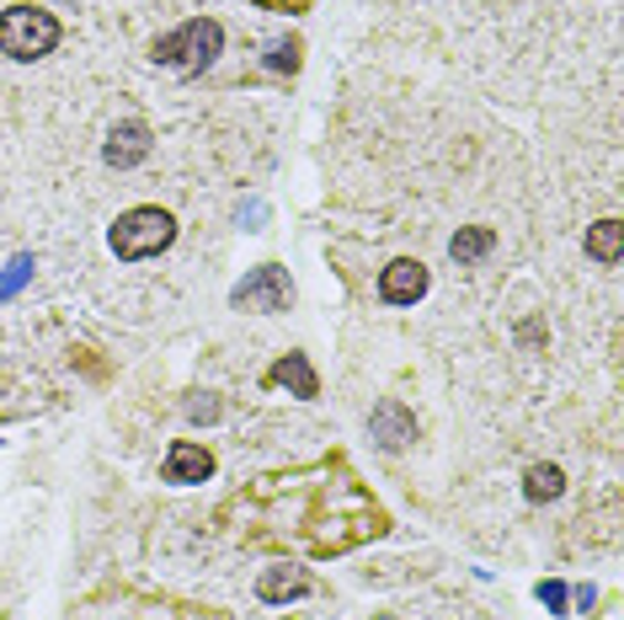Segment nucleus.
<instances>
[{"label": "nucleus", "instance_id": "1", "mask_svg": "<svg viewBox=\"0 0 624 620\" xmlns=\"http://www.w3.org/2000/svg\"><path fill=\"white\" fill-rule=\"evenodd\" d=\"M54 43H60V17L54 11H43V6H11V11H0V54L6 60H43V54H54Z\"/></svg>", "mask_w": 624, "mask_h": 620}, {"label": "nucleus", "instance_id": "2", "mask_svg": "<svg viewBox=\"0 0 624 620\" xmlns=\"http://www.w3.org/2000/svg\"><path fill=\"white\" fill-rule=\"evenodd\" d=\"M177 241V219L166 209H128V215L113 225V251L123 262H139V257H155Z\"/></svg>", "mask_w": 624, "mask_h": 620}, {"label": "nucleus", "instance_id": "3", "mask_svg": "<svg viewBox=\"0 0 624 620\" xmlns=\"http://www.w3.org/2000/svg\"><path fill=\"white\" fill-rule=\"evenodd\" d=\"M219 43H225V32H219V22H208V17H193L187 28H177L171 38H160L155 43V60L171 64V70H181V75H198L214 54H219Z\"/></svg>", "mask_w": 624, "mask_h": 620}, {"label": "nucleus", "instance_id": "4", "mask_svg": "<svg viewBox=\"0 0 624 620\" xmlns=\"http://www.w3.org/2000/svg\"><path fill=\"white\" fill-rule=\"evenodd\" d=\"M289 300H294V289H289V273H283V268H257V273L236 289L240 310H289Z\"/></svg>", "mask_w": 624, "mask_h": 620}, {"label": "nucleus", "instance_id": "5", "mask_svg": "<svg viewBox=\"0 0 624 620\" xmlns=\"http://www.w3.org/2000/svg\"><path fill=\"white\" fill-rule=\"evenodd\" d=\"M379 294H385L389 306H416L427 294V268L412 262V257H395L385 273H379Z\"/></svg>", "mask_w": 624, "mask_h": 620}, {"label": "nucleus", "instance_id": "6", "mask_svg": "<svg viewBox=\"0 0 624 620\" xmlns=\"http://www.w3.org/2000/svg\"><path fill=\"white\" fill-rule=\"evenodd\" d=\"M149 155V128L139 118H128V124L113 128V140H107V161L113 166H139Z\"/></svg>", "mask_w": 624, "mask_h": 620}, {"label": "nucleus", "instance_id": "7", "mask_svg": "<svg viewBox=\"0 0 624 620\" xmlns=\"http://www.w3.org/2000/svg\"><path fill=\"white\" fill-rule=\"evenodd\" d=\"M208 471H214V461H208L204 444H171V455H166V476L171 482H208Z\"/></svg>", "mask_w": 624, "mask_h": 620}, {"label": "nucleus", "instance_id": "8", "mask_svg": "<svg viewBox=\"0 0 624 620\" xmlns=\"http://www.w3.org/2000/svg\"><path fill=\"white\" fill-rule=\"evenodd\" d=\"M304 589H310V578H304L299 567H268V572H262V583H257V593L272 599V604H278V599H299Z\"/></svg>", "mask_w": 624, "mask_h": 620}, {"label": "nucleus", "instance_id": "9", "mask_svg": "<svg viewBox=\"0 0 624 620\" xmlns=\"http://www.w3.org/2000/svg\"><path fill=\"white\" fill-rule=\"evenodd\" d=\"M491 247H497V236H491L486 225H465V230H459V236L448 241V257H454V262L465 268V262H476V257H486Z\"/></svg>", "mask_w": 624, "mask_h": 620}, {"label": "nucleus", "instance_id": "10", "mask_svg": "<svg viewBox=\"0 0 624 620\" xmlns=\"http://www.w3.org/2000/svg\"><path fill=\"white\" fill-rule=\"evenodd\" d=\"M587 251H593L597 262H620V251H624V225L620 219H597L593 230H587Z\"/></svg>", "mask_w": 624, "mask_h": 620}, {"label": "nucleus", "instance_id": "11", "mask_svg": "<svg viewBox=\"0 0 624 620\" xmlns=\"http://www.w3.org/2000/svg\"><path fill=\"white\" fill-rule=\"evenodd\" d=\"M523 493L534 497V503H550V497L565 493V476L555 471V465H534V471H529V487H523Z\"/></svg>", "mask_w": 624, "mask_h": 620}, {"label": "nucleus", "instance_id": "12", "mask_svg": "<svg viewBox=\"0 0 624 620\" xmlns=\"http://www.w3.org/2000/svg\"><path fill=\"white\" fill-rule=\"evenodd\" d=\"M278 380H283V385L294 380L299 396H315V374H310V364H304V359H283V364H278Z\"/></svg>", "mask_w": 624, "mask_h": 620}]
</instances>
